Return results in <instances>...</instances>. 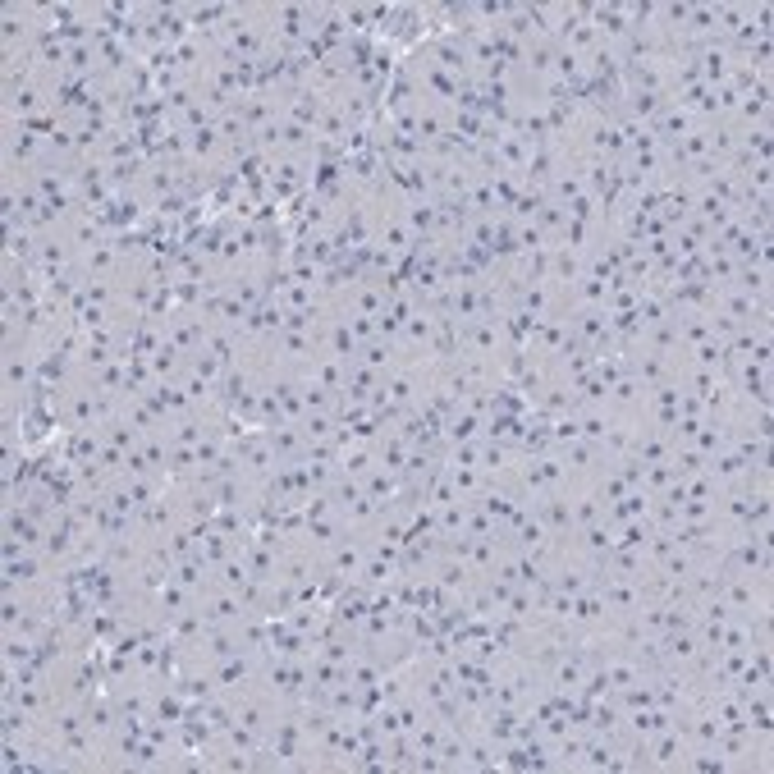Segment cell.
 I'll return each mask as SVG.
<instances>
[{"label": "cell", "mask_w": 774, "mask_h": 774, "mask_svg": "<svg viewBox=\"0 0 774 774\" xmlns=\"http://www.w3.org/2000/svg\"><path fill=\"white\" fill-rule=\"evenodd\" d=\"M362 491L371 495V500L381 504V509H390V504H399L408 495V486H404V477L399 472H390V468H371L367 477H362Z\"/></svg>", "instance_id": "cell-1"}, {"label": "cell", "mask_w": 774, "mask_h": 774, "mask_svg": "<svg viewBox=\"0 0 774 774\" xmlns=\"http://www.w3.org/2000/svg\"><path fill=\"white\" fill-rule=\"evenodd\" d=\"M481 436H486V417H481V413L458 408V413L445 422V449L449 445H472V440H481Z\"/></svg>", "instance_id": "cell-2"}]
</instances>
